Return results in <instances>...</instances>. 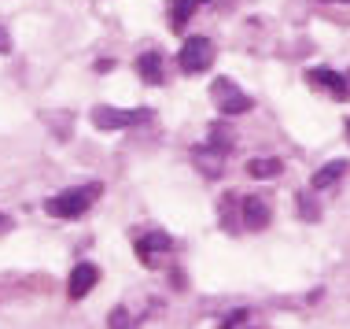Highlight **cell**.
<instances>
[{"instance_id": "6da1fadb", "label": "cell", "mask_w": 350, "mask_h": 329, "mask_svg": "<svg viewBox=\"0 0 350 329\" xmlns=\"http://www.w3.org/2000/svg\"><path fill=\"white\" fill-rule=\"evenodd\" d=\"M100 196V185H81V189H67V193H55L49 204H44V211L52 215V219H81L85 211L96 204Z\"/></svg>"}, {"instance_id": "7a4b0ae2", "label": "cell", "mask_w": 350, "mask_h": 329, "mask_svg": "<svg viewBox=\"0 0 350 329\" xmlns=\"http://www.w3.org/2000/svg\"><path fill=\"white\" fill-rule=\"evenodd\" d=\"M211 97H214V104L221 115H243V111H251L254 108V100L243 93L240 86H236L232 78H214V86H211Z\"/></svg>"}, {"instance_id": "3957f363", "label": "cell", "mask_w": 350, "mask_h": 329, "mask_svg": "<svg viewBox=\"0 0 350 329\" xmlns=\"http://www.w3.org/2000/svg\"><path fill=\"white\" fill-rule=\"evenodd\" d=\"M177 63H181L185 74H203L214 63V45L211 37H185L181 52H177Z\"/></svg>"}, {"instance_id": "277c9868", "label": "cell", "mask_w": 350, "mask_h": 329, "mask_svg": "<svg viewBox=\"0 0 350 329\" xmlns=\"http://www.w3.org/2000/svg\"><path fill=\"white\" fill-rule=\"evenodd\" d=\"M151 122L148 108L137 111H122V108H92V126L96 130H129V126H144Z\"/></svg>"}, {"instance_id": "5b68a950", "label": "cell", "mask_w": 350, "mask_h": 329, "mask_svg": "<svg viewBox=\"0 0 350 329\" xmlns=\"http://www.w3.org/2000/svg\"><path fill=\"white\" fill-rule=\"evenodd\" d=\"M166 252H174V237L163 233V230H151V233H144V237H137V256H140L144 267H155L159 256H166Z\"/></svg>"}, {"instance_id": "8992f818", "label": "cell", "mask_w": 350, "mask_h": 329, "mask_svg": "<svg viewBox=\"0 0 350 329\" xmlns=\"http://www.w3.org/2000/svg\"><path fill=\"white\" fill-rule=\"evenodd\" d=\"M236 211H240V230H266L269 226V204L262 196H243L236 200Z\"/></svg>"}, {"instance_id": "52a82bcc", "label": "cell", "mask_w": 350, "mask_h": 329, "mask_svg": "<svg viewBox=\"0 0 350 329\" xmlns=\"http://www.w3.org/2000/svg\"><path fill=\"white\" fill-rule=\"evenodd\" d=\"M306 78H310V86H317L321 93H328L332 100H347L350 97L347 78L339 71H332V67H314V71H306Z\"/></svg>"}, {"instance_id": "ba28073f", "label": "cell", "mask_w": 350, "mask_h": 329, "mask_svg": "<svg viewBox=\"0 0 350 329\" xmlns=\"http://www.w3.org/2000/svg\"><path fill=\"white\" fill-rule=\"evenodd\" d=\"M100 281V270H96V263H78V267L70 270V285H67V293L74 300H85L92 293V285Z\"/></svg>"}, {"instance_id": "9c48e42d", "label": "cell", "mask_w": 350, "mask_h": 329, "mask_svg": "<svg viewBox=\"0 0 350 329\" xmlns=\"http://www.w3.org/2000/svg\"><path fill=\"white\" fill-rule=\"evenodd\" d=\"M137 71H140V78L148 82V86H163V78H166V60H163V52H144L137 60Z\"/></svg>"}, {"instance_id": "30bf717a", "label": "cell", "mask_w": 350, "mask_h": 329, "mask_svg": "<svg viewBox=\"0 0 350 329\" xmlns=\"http://www.w3.org/2000/svg\"><path fill=\"white\" fill-rule=\"evenodd\" d=\"M347 171H350L347 159H332V163H325V167L314 174V189H317V193H321V189H332V185H339V178H343Z\"/></svg>"}, {"instance_id": "8fae6325", "label": "cell", "mask_w": 350, "mask_h": 329, "mask_svg": "<svg viewBox=\"0 0 350 329\" xmlns=\"http://www.w3.org/2000/svg\"><path fill=\"white\" fill-rule=\"evenodd\" d=\"M280 171H284V163H280V159H273V156H258V159H251V163H247V174L258 178V182H269V178H277Z\"/></svg>"}, {"instance_id": "7c38bea8", "label": "cell", "mask_w": 350, "mask_h": 329, "mask_svg": "<svg viewBox=\"0 0 350 329\" xmlns=\"http://www.w3.org/2000/svg\"><path fill=\"white\" fill-rule=\"evenodd\" d=\"M200 4L203 0H174V4H170V26H174V30H185V23L196 15Z\"/></svg>"}, {"instance_id": "4fadbf2b", "label": "cell", "mask_w": 350, "mask_h": 329, "mask_svg": "<svg viewBox=\"0 0 350 329\" xmlns=\"http://www.w3.org/2000/svg\"><path fill=\"white\" fill-rule=\"evenodd\" d=\"M221 156H225V152H214L211 145H206V148H196V163L203 167L206 178H217V171H221Z\"/></svg>"}, {"instance_id": "5bb4252c", "label": "cell", "mask_w": 350, "mask_h": 329, "mask_svg": "<svg viewBox=\"0 0 350 329\" xmlns=\"http://www.w3.org/2000/svg\"><path fill=\"white\" fill-rule=\"evenodd\" d=\"M299 219H306V222H317L321 219V208H317V200L310 193H299Z\"/></svg>"}, {"instance_id": "9a60e30c", "label": "cell", "mask_w": 350, "mask_h": 329, "mask_svg": "<svg viewBox=\"0 0 350 329\" xmlns=\"http://www.w3.org/2000/svg\"><path fill=\"white\" fill-rule=\"evenodd\" d=\"M107 329H137V322H133V315H129L126 307H115L111 318H107Z\"/></svg>"}, {"instance_id": "2e32d148", "label": "cell", "mask_w": 350, "mask_h": 329, "mask_svg": "<svg viewBox=\"0 0 350 329\" xmlns=\"http://www.w3.org/2000/svg\"><path fill=\"white\" fill-rule=\"evenodd\" d=\"M247 322H251V315H247V311H232L229 318H225V326H221V329H247Z\"/></svg>"}, {"instance_id": "e0dca14e", "label": "cell", "mask_w": 350, "mask_h": 329, "mask_svg": "<svg viewBox=\"0 0 350 329\" xmlns=\"http://www.w3.org/2000/svg\"><path fill=\"white\" fill-rule=\"evenodd\" d=\"M8 49H12V37H8V30L0 26V56H8Z\"/></svg>"}, {"instance_id": "ac0fdd59", "label": "cell", "mask_w": 350, "mask_h": 329, "mask_svg": "<svg viewBox=\"0 0 350 329\" xmlns=\"http://www.w3.org/2000/svg\"><path fill=\"white\" fill-rule=\"evenodd\" d=\"M12 230V219H8V215H0V233H8Z\"/></svg>"}, {"instance_id": "d6986e66", "label": "cell", "mask_w": 350, "mask_h": 329, "mask_svg": "<svg viewBox=\"0 0 350 329\" xmlns=\"http://www.w3.org/2000/svg\"><path fill=\"white\" fill-rule=\"evenodd\" d=\"M325 4H350V0H325Z\"/></svg>"}, {"instance_id": "ffe728a7", "label": "cell", "mask_w": 350, "mask_h": 329, "mask_svg": "<svg viewBox=\"0 0 350 329\" xmlns=\"http://www.w3.org/2000/svg\"><path fill=\"white\" fill-rule=\"evenodd\" d=\"M347 134H350V119H347Z\"/></svg>"}]
</instances>
